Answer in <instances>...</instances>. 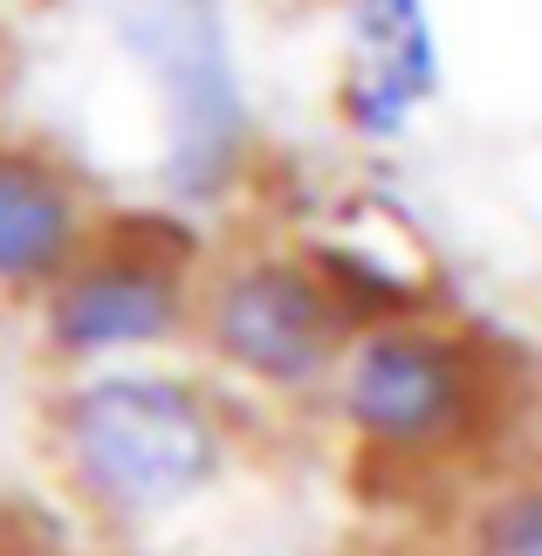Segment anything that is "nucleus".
Returning a JSON list of instances; mask_svg holds the SVG:
<instances>
[{
  "instance_id": "nucleus-1",
  "label": "nucleus",
  "mask_w": 542,
  "mask_h": 556,
  "mask_svg": "<svg viewBox=\"0 0 542 556\" xmlns=\"http://www.w3.org/2000/svg\"><path fill=\"white\" fill-rule=\"evenodd\" d=\"M41 454L97 529L159 536L227 495L248 467V405L192 357L55 371Z\"/></svg>"
},
{
  "instance_id": "nucleus-2",
  "label": "nucleus",
  "mask_w": 542,
  "mask_h": 556,
  "mask_svg": "<svg viewBox=\"0 0 542 556\" xmlns=\"http://www.w3.org/2000/svg\"><path fill=\"white\" fill-rule=\"evenodd\" d=\"M515 405L522 399L502 344L426 303L364 324L316 413L343 454L385 488H440L502 467L494 446L508 440Z\"/></svg>"
},
{
  "instance_id": "nucleus-3",
  "label": "nucleus",
  "mask_w": 542,
  "mask_h": 556,
  "mask_svg": "<svg viewBox=\"0 0 542 556\" xmlns=\"http://www.w3.org/2000/svg\"><path fill=\"white\" fill-rule=\"evenodd\" d=\"M111 41L151 117V206L220 233L262 179V117L220 0H117Z\"/></svg>"
},
{
  "instance_id": "nucleus-4",
  "label": "nucleus",
  "mask_w": 542,
  "mask_h": 556,
  "mask_svg": "<svg viewBox=\"0 0 542 556\" xmlns=\"http://www.w3.org/2000/svg\"><path fill=\"white\" fill-rule=\"evenodd\" d=\"M364 316L351 309L330 254L310 227H220L200 275L192 365L248 405L302 413L323 405Z\"/></svg>"
},
{
  "instance_id": "nucleus-5",
  "label": "nucleus",
  "mask_w": 542,
  "mask_h": 556,
  "mask_svg": "<svg viewBox=\"0 0 542 556\" xmlns=\"http://www.w3.org/2000/svg\"><path fill=\"white\" fill-rule=\"evenodd\" d=\"M213 227L172 206H111L90 248L55 275V289L28 309L35 344L55 371H103L144 365V357H186L192 316H200Z\"/></svg>"
},
{
  "instance_id": "nucleus-6",
  "label": "nucleus",
  "mask_w": 542,
  "mask_h": 556,
  "mask_svg": "<svg viewBox=\"0 0 542 556\" xmlns=\"http://www.w3.org/2000/svg\"><path fill=\"white\" fill-rule=\"evenodd\" d=\"M446 103L440 0H337L330 21V124L357 152H405Z\"/></svg>"
},
{
  "instance_id": "nucleus-7",
  "label": "nucleus",
  "mask_w": 542,
  "mask_h": 556,
  "mask_svg": "<svg viewBox=\"0 0 542 556\" xmlns=\"http://www.w3.org/2000/svg\"><path fill=\"white\" fill-rule=\"evenodd\" d=\"M111 200L70 152L0 131V303L35 309L55 275L90 248Z\"/></svg>"
},
{
  "instance_id": "nucleus-8",
  "label": "nucleus",
  "mask_w": 542,
  "mask_h": 556,
  "mask_svg": "<svg viewBox=\"0 0 542 556\" xmlns=\"http://www.w3.org/2000/svg\"><path fill=\"white\" fill-rule=\"evenodd\" d=\"M446 556H542V467H494L467 481Z\"/></svg>"
}]
</instances>
